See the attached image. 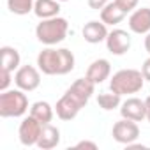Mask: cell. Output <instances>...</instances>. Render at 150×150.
I'll return each mask as SVG.
<instances>
[{
	"instance_id": "1",
	"label": "cell",
	"mask_w": 150,
	"mask_h": 150,
	"mask_svg": "<svg viewBox=\"0 0 150 150\" xmlns=\"http://www.w3.org/2000/svg\"><path fill=\"white\" fill-rule=\"evenodd\" d=\"M94 90H96V83H92L87 76L76 80L67 88V92L57 101V106H55L57 117L60 120H72V118H76L78 113L90 101Z\"/></svg>"
},
{
	"instance_id": "2",
	"label": "cell",
	"mask_w": 150,
	"mask_h": 150,
	"mask_svg": "<svg viewBox=\"0 0 150 150\" xmlns=\"http://www.w3.org/2000/svg\"><path fill=\"white\" fill-rule=\"evenodd\" d=\"M74 55L67 48H46L37 55V67L48 76H64L74 69Z\"/></svg>"
},
{
	"instance_id": "3",
	"label": "cell",
	"mask_w": 150,
	"mask_h": 150,
	"mask_svg": "<svg viewBox=\"0 0 150 150\" xmlns=\"http://www.w3.org/2000/svg\"><path fill=\"white\" fill-rule=\"evenodd\" d=\"M143 83H145V78L141 71L120 69L110 80V90L118 96H131V94H138L143 88Z\"/></svg>"
},
{
	"instance_id": "4",
	"label": "cell",
	"mask_w": 150,
	"mask_h": 150,
	"mask_svg": "<svg viewBox=\"0 0 150 150\" xmlns=\"http://www.w3.org/2000/svg\"><path fill=\"white\" fill-rule=\"evenodd\" d=\"M67 30H69L67 20L60 18V16H55V18L41 20V23H37L35 37L39 39V42H42L46 46H55V44H58L65 39Z\"/></svg>"
},
{
	"instance_id": "5",
	"label": "cell",
	"mask_w": 150,
	"mask_h": 150,
	"mask_svg": "<svg viewBox=\"0 0 150 150\" xmlns=\"http://www.w3.org/2000/svg\"><path fill=\"white\" fill-rule=\"evenodd\" d=\"M28 110V97L21 88L18 90H4L0 94V117L2 118H16L23 117Z\"/></svg>"
},
{
	"instance_id": "6",
	"label": "cell",
	"mask_w": 150,
	"mask_h": 150,
	"mask_svg": "<svg viewBox=\"0 0 150 150\" xmlns=\"http://www.w3.org/2000/svg\"><path fill=\"white\" fill-rule=\"evenodd\" d=\"M42 125L44 124H41L35 117H32V115L25 117L21 120V124H20V129H18V136H20L21 145H25V146L37 145L41 131H42Z\"/></svg>"
},
{
	"instance_id": "7",
	"label": "cell",
	"mask_w": 150,
	"mask_h": 150,
	"mask_svg": "<svg viewBox=\"0 0 150 150\" xmlns=\"http://www.w3.org/2000/svg\"><path fill=\"white\" fill-rule=\"evenodd\" d=\"M41 69L34 65H21L14 74V83L23 92H32L41 85Z\"/></svg>"
},
{
	"instance_id": "8",
	"label": "cell",
	"mask_w": 150,
	"mask_h": 150,
	"mask_svg": "<svg viewBox=\"0 0 150 150\" xmlns=\"http://www.w3.org/2000/svg\"><path fill=\"white\" fill-rule=\"evenodd\" d=\"M113 139L122 143V145H131L138 139L139 136V127L134 120H129V118H122L118 120L115 125H113Z\"/></svg>"
},
{
	"instance_id": "9",
	"label": "cell",
	"mask_w": 150,
	"mask_h": 150,
	"mask_svg": "<svg viewBox=\"0 0 150 150\" xmlns=\"http://www.w3.org/2000/svg\"><path fill=\"white\" fill-rule=\"evenodd\" d=\"M131 34L127 30H122V28H115L108 34L106 37V48L110 53L120 57V55H125L131 48Z\"/></svg>"
},
{
	"instance_id": "10",
	"label": "cell",
	"mask_w": 150,
	"mask_h": 150,
	"mask_svg": "<svg viewBox=\"0 0 150 150\" xmlns=\"http://www.w3.org/2000/svg\"><path fill=\"white\" fill-rule=\"evenodd\" d=\"M120 115H122V118L141 122L146 118V104H145V101H141L138 97H129L120 104Z\"/></svg>"
},
{
	"instance_id": "11",
	"label": "cell",
	"mask_w": 150,
	"mask_h": 150,
	"mask_svg": "<svg viewBox=\"0 0 150 150\" xmlns=\"http://www.w3.org/2000/svg\"><path fill=\"white\" fill-rule=\"evenodd\" d=\"M129 28L134 34L146 35L150 32V7L134 9L129 16Z\"/></svg>"
},
{
	"instance_id": "12",
	"label": "cell",
	"mask_w": 150,
	"mask_h": 150,
	"mask_svg": "<svg viewBox=\"0 0 150 150\" xmlns=\"http://www.w3.org/2000/svg\"><path fill=\"white\" fill-rule=\"evenodd\" d=\"M110 74H111V64L106 58L94 60L87 69V78L96 85H101L104 80H108Z\"/></svg>"
},
{
	"instance_id": "13",
	"label": "cell",
	"mask_w": 150,
	"mask_h": 150,
	"mask_svg": "<svg viewBox=\"0 0 150 150\" xmlns=\"http://www.w3.org/2000/svg\"><path fill=\"white\" fill-rule=\"evenodd\" d=\"M108 34H110V32H108L104 21H96V20H92V21L85 23V27H83V39H85L87 42H90V44H99V42L106 41Z\"/></svg>"
},
{
	"instance_id": "14",
	"label": "cell",
	"mask_w": 150,
	"mask_h": 150,
	"mask_svg": "<svg viewBox=\"0 0 150 150\" xmlns=\"http://www.w3.org/2000/svg\"><path fill=\"white\" fill-rule=\"evenodd\" d=\"M60 143V131L58 127L51 125V124H44L42 125V131H41V136H39V141L35 146H39L41 150H51L55 146H58Z\"/></svg>"
},
{
	"instance_id": "15",
	"label": "cell",
	"mask_w": 150,
	"mask_h": 150,
	"mask_svg": "<svg viewBox=\"0 0 150 150\" xmlns=\"http://www.w3.org/2000/svg\"><path fill=\"white\" fill-rule=\"evenodd\" d=\"M60 13V2L58 0H35L34 4V14L39 20L55 18Z\"/></svg>"
},
{
	"instance_id": "16",
	"label": "cell",
	"mask_w": 150,
	"mask_h": 150,
	"mask_svg": "<svg viewBox=\"0 0 150 150\" xmlns=\"http://www.w3.org/2000/svg\"><path fill=\"white\" fill-rule=\"evenodd\" d=\"M125 16H127V13L115 2V0L106 4L101 9V21H104L106 25H118Z\"/></svg>"
},
{
	"instance_id": "17",
	"label": "cell",
	"mask_w": 150,
	"mask_h": 150,
	"mask_svg": "<svg viewBox=\"0 0 150 150\" xmlns=\"http://www.w3.org/2000/svg\"><path fill=\"white\" fill-rule=\"evenodd\" d=\"M0 55H2V69L6 71H18L20 69V62H21V57L18 53L16 48L13 46H2L0 48Z\"/></svg>"
},
{
	"instance_id": "18",
	"label": "cell",
	"mask_w": 150,
	"mask_h": 150,
	"mask_svg": "<svg viewBox=\"0 0 150 150\" xmlns=\"http://www.w3.org/2000/svg\"><path fill=\"white\" fill-rule=\"evenodd\" d=\"M53 113H55V111H53L51 104L46 103V101H37V103H34L32 108H30V115L35 117L41 124H50V122L53 120Z\"/></svg>"
},
{
	"instance_id": "19",
	"label": "cell",
	"mask_w": 150,
	"mask_h": 150,
	"mask_svg": "<svg viewBox=\"0 0 150 150\" xmlns=\"http://www.w3.org/2000/svg\"><path fill=\"white\" fill-rule=\"evenodd\" d=\"M97 104H99L103 110L111 111V110H115V108H120V104H122V96H118V94H115V92H103V94L97 96Z\"/></svg>"
},
{
	"instance_id": "20",
	"label": "cell",
	"mask_w": 150,
	"mask_h": 150,
	"mask_svg": "<svg viewBox=\"0 0 150 150\" xmlns=\"http://www.w3.org/2000/svg\"><path fill=\"white\" fill-rule=\"evenodd\" d=\"M34 4H35V0H7L9 11L18 16H25L30 11H34Z\"/></svg>"
},
{
	"instance_id": "21",
	"label": "cell",
	"mask_w": 150,
	"mask_h": 150,
	"mask_svg": "<svg viewBox=\"0 0 150 150\" xmlns=\"http://www.w3.org/2000/svg\"><path fill=\"white\" fill-rule=\"evenodd\" d=\"M11 71H6V69H2V72H0V92H4V90H7V87L11 85V80H13V76H11Z\"/></svg>"
},
{
	"instance_id": "22",
	"label": "cell",
	"mask_w": 150,
	"mask_h": 150,
	"mask_svg": "<svg viewBox=\"0 0 150 150\" xmlns=\"http://www.w3.org/2000/svg\"><path fill=\"white\" fill-rule=\"evenodd\" d=\"M115 2L125 11V13H131V11H134L136 7H138V4H139V0H115Z\"/></svg>"
},
{
	"instance_id": "23",
	"label": "cell",
	"mask_w": 150,
	"mask_h": 150,
	"mask_svg": "<svg viewBox=\"0 0 150 150\" xmlns=\"http://www.w3.org/2000/svg\"><path fill=\"white\" fill-rule=\"evenodd\" d=\"M111 0H88V6L90 9H96V11H101L106 4H110Z\"/></svg>"
},
{
	"instance_id": "24",
	"label": "cell",
	"mask_w": 150,
	"mask_h": 150,
	"mask_svg": "<svg viewBox=\"0 0 150 150\" xmlns=\"http://www.w3.org/2000/svg\"><path fill=\"white\" fill-rule=\"evenodd\" d=\"M141 72H143L145 81H150V57L143 62V65H141Z\"/></svg>"
},
{
	"instance_id": "25",
	"label": "cell",
	"mask_w": 150,
	"mask_h": 150,
	"mask_svg": "<svg viewBox=\"0 0 150 150\" xmlns=\"http://www.w3.org/2000/svg\"><path fill=\"white\" fill-rule=\"evenodd\" d=\"M76 148H90V150H97V143L88 141V139H83V141L76 143Z\"/></svg>"
},
{
	"instance_id": "26",
	"label": "cell",
	"mask_w": 150,
	"mask_h": 150,
	"mask_svg": "<svg viewBox=\"0 0 150 150\" xmlns=\"http://www.w3.org/2000/svg\"><path fill=\"white\" fill-rule=\"evenodd\" d=\"M145 50H146V53L150 55V32L145 35Z\"/></svg>"
},
{
	"instance_id": "27",
	"label": "cell",
	"mask_w": 150,
	"mask_h": 150,
	"mask_svg": "<svg viewBox=\"0 0 150 150\" xmlns=\"http://www.w3.org/2000/svg\"><path fill=\"white\" fill-rule=\"evenodd\" d=\"M145 104H146V120L150 122V96L145 99Z\"/></svg>"
},
{
	"instance_id": "28",
	"label": "cell",
	"mask_w": 150,
	"mask_h": 150,
	"mask_svg": "<svg viewBox=\"0 0 150 150\" xmlns=\"http://www.w3.org/2000/svg\"><path fill=\"white\" fill-rule=\"evenodd\" d=\"M58 2H67V0H58Z\"/></svg>"
}]
</instances>
